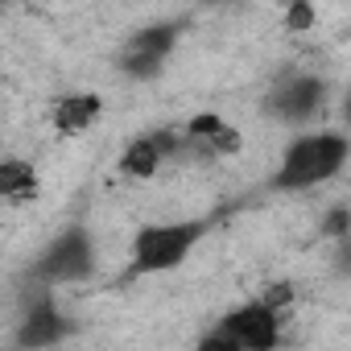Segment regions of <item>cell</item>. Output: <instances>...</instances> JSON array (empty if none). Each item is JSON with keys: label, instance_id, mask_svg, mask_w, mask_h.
<instances>
[{"label": "cell", "instance_id": "8992f818", "mask_svg": "<svg viewBox=\"0 0 351 351\" xmlns=\"http://www.w3.org/2000/svg\"><path fill=\"white\" fill-rule=\"evenodd\" d=\"M265 116L281 124H310L326 112V83L318 75H285L265 95Z\"/></svg>", "mask_w": 351, "mask_h": 351}, {"label": "cell", "instance_id": "5bb4252c", "mask_svg": "<svg viewBox=\"0 0 351 351\" xmlns=\"http://www.w3.org/2000/svg\"><path fill=\"white\" fill-rule=\"evenodd\" d=\"M0 5H5V0H0Z\"/></svg>", "mask_w": 351, "mask_h": 351}, {"label": "cell", "instance_id": "4fadbf2b", "mask_svg": "<svg viewBox=\"0 0 351 351\" xmlns=\"http://www.w3.org/2000/svg\"><path fill=\"white\" fill-rule=\"evenodd\" d=\"M326 232H330V236H343V232H347V211H343V207H339V211H330Z\"/></svg>", "mask_w": 351, "mask_h": 351}, {"label": "cell", "instance_id": "277c9868", "mask_svg": "<svg viewBox=\"0 0 351 351\" xmlns=\"http://www.w3.org/2000/svg\"><path fill=\"white\" fill-rule=\"evenodd\" d=\"M95 261H99V252H95L91 228L87 223H71L34 256L29 277L38 285H50V289L54 285H79V281L95 277Z\"/></svg>", "mask_w": 351, "mask_h": 351}, {"label": "cell", "instance_id": "ba28073f", "mask_svg": "<svg viewBox=\"0 0 351 351\" xmlns=\"http://www.w3.org/2000/svg\"><path fill=\"white\" fill-rule=\"evenodd\" d=\"M173 157H178V128H149L124 145L116 173L128 182H153Z\"/></svg>", "mask_w": 351, "mask_h": 351}, {"label": "cell", "instance_id": "8fae6325", "mask_svg": "<svg viewBox=\"0 0 351 351\" xmlns=\"http://www.w3.org/2000/svg\"><path fill=\"white\" fill-rule=\"evenodd\" d=\"M42 199V173L29 157H0V207H29Z\"/></svg>", "mask_w": 351, "mask_h": 351}, {"label": "cell", "instance_id": "3957f363", "mask_svg": "<svg viewBox=\"0 0 351 351\" xmlns=\"http://www.w3.org/2000/svg\"><path fill=\"white\" fill-rule=\"evenodd\" d=\"M281 322L285 314L273 310L265 298H248L240 306H232L203 339L199 347L203 351H273L281 347Z\"/></svg>", "mask_w": 351, "mask_h": 351}, {"label": "cell", "instance_id": "5b68a950", "mask_svg": "<svg viewBox=\"0 0 351 351\" xmlns=\"http://www.w3.org/2000/svg\"><path fill=\"white\" fill-rule=\"evenodd\" d=\"M186 29H191V25H186V17L149 21V25L132 29V34H128V42L120 46V58H116L120 75H124V79H132V83H153V79L173 62V54H178V46H182Z\"/></svg>", "mask_w": 351, "mask_h": 351}, {"label": "cell", "instance_id": "7c38bea8", "mask_svg": "<svg viewBox=\"0 0 351 351\" xmlns=\"http://www.w3.org/2000/svg\"><path fill=\"white\" fill-rule=\"evenodd\" d=\"M314 21H318L314 0H285V29L289 34H306Z\"/></svg>", "mask_w": 351, "mask_h": 351}, {"label": "cell", "instance_id": "52a82bcc", "mask_svg": "<svg viewBox=\"0 0 351 351\" xmlns=\"http://www.w3.org/2000/svg\"><path fill=\"white\" fill-rule=\"evenodd\" d=\"M244 145L240 128L219 116V112H199L178 128V157H199V161H219V157H236Z\"/></svg>", "mask_w": 351, "mask_h": 351}, {"label": "cell", "instance_id": "6da1fadb", "mask_svg": "<svg viewBox=\"0 0 351 351\" xmlns=\"http://www.w3.org/2000/svg\"><path fill=\"white\" fill-rule=\"evenodd\" d=\"M347 157H351V141L347 132L339 128H314V132H302L285 145L277 169L269 186L281 191V195H298V191H314L330 178L347 169Z\"/></svg>", "mask_w": 351, "mask_h": 351}, {"label": "cell", "instance_id": "30bf717a", "mask_svg": "<svg viewBox=\"0 0 351 351\" xmlns=\"http://www.w3.org/2000/svg\"><path fill=\"white\" fill-rule=\"evenodd\" d=\"M104 120V95L99 91H58L50 104V124L58 136H83Z\"/></svg>", "mask_w": 351, "mask_h": 351}, {"label": "cell", "instance_id": "9c48e42d", "mask_svg": "<svg viewBox=\"0 0 351 351\" xmlns=\"http://www.w3.org/2000/svg\"><path fill=\"white\" fill-rule=\"evenodd\" d=\"M75 335V322L62 314V306L54 302L50 285H42V293L25 306L21 314V326H17V343L21 347H54V343H66Z\"/></svg>", "mask_w": 351, "mask_h": 351}, {"label": "cell", "instance_id": "7a4b0ae2", "mask_svg": "<svg viewBox=\"0 0 351 351\" xmlns=\"http://www.w3.org/2000/svg\"><path fill=\"white\" fill-rule=\"evenodd\" d=\"M211 236V219H157V223H141L132 232L128 244V269L124 277H161L173 273L178 265H186V256Z\"/></svg>", "mask_w": 351, "mask_h": 351}]
</instances>
